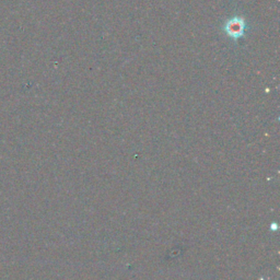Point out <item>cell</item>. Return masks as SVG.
<instances>
[{"label":"cell","mask_w":280,"mask_h":280,"mask_svg":"<svg viewBox=\"0 0 280 280\" xmlns=\"http://www.w3.org/2000/svg\"><path fill=\"white\" fill-rule=\"evenodd\" d=\"M246 23L245 20L241 16H234V18L230 19L224 24V32L234 40L242 37L245 34Z\"/></svg>","instance_id":"6da1fadb"}]
</instances>
